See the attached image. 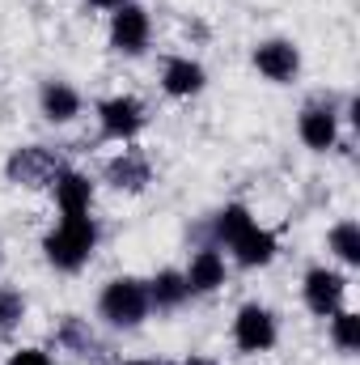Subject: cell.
Listing matches in <instances>:
<instances>
[{"label":"cell","instance_id":"6da1fadb","mask_svg":"<svg viewBox=\"0 0 360 365\" xmlns=\"http://www.w3.org/2000/svg\"><path fill=\"white\" fill-rule=\"evenodd\" d=\"M93 247H97V225H93L90 217H64V221L47 234V242H43L47 259H51L60 272H77V268L93 255Z\"/></svg>","mask_w":360,"mask_h":365},{"label":"cell","instance_id":"7a4b0ae2","mask_svg":"<svg viewBox=\"0 0 360 365\" xmlns=\"http://www.w3.org/2000/svg\"><path fill=\"white\" fill-rule=\"evenodd\" d=\"M149 284L123 276V280H110L102 289V319L115 323V327H136L144 314H149Z\"/></svg>","mask_w":360,"mask_h":365},{"label":"cell","instance_id":"3957f363","mask_svg":"<svg viewBox=\"0 0 360 365\" xmlns=\"http://www.w3.org/2000/svg\"><path fill=\"white\" fill-rule=\"evenodd\" d=\"M233 340L242 353H268L275 344V319L263 306H242L233 319Z\"/></svg>","mask_w":360,"mask_h":365},{"label":"cell","instance_id":"277c9868","mask_svg":"<svg viewBox=\"0 0 360 365\" xmlns=\"http://www.w3.org/2000/svg\"><path fill=\"white\" fill-rule=\"evenodd\" d=\"M149 30H153V26H149V13H144L140 4H119V13H115V21H110V47L136 56V51L149 47Z\"/></svg>","mask_w":360,"mask_h":365},{"label":"cell","instance_id":"5b68a950","mask_svg":"<svg viewBox=\"0 0 360 365\" xmlns=\"http://www.w3.org/2000/svg\"><path fill=\"white\" fill-rule=\"evenodd\" d=\"M344 293H348V280L339 272H327V268H314V272L305 276V306L314 310V314H335L339 310V302H344Z\"/></svg>","mask_w":360,"mask_h":365},{"label":"cell","instance_id":"8992f818","mask_svg":"<svg viewBox=\"0 0 360 365\" xmlns=\"http://www.w3.org/2000/svg\"><path fill=\"white\" fill-rule=\"evenodd\" d=\"M255 68H259L268 81H292L297 68H301V56H297L292 43L271 38V43H259V47H255Z\"/></svg>","mask_w":360,"mask_h":365},{"label":"cell","instance_id":"52a82bcc","mask_svg":"<svg viewBox=\"0 0 360 365\" xmlns=\"http://www.w3.org/2000/svg\"><path fill=\"white\" fill-rule=\"evenodd\" d=\"M97 115H102V132L115 140H127L144 128V106L136 98H110V102H102Z\"/></svg>","mask_w":360,"mask_h":365},{"label":"cell","instance_id":"ba28073f","mask_svg":"<svg viewBox=\"0 0 360 365\" xmlns=\"http://www.w3.org/2000/svg\"><path fill=\"white\" fill-rule=\"evenodd\" d=\"M55 200L64 208V217H85L90 212V200H93V182L85 175H55Z\"/></svg>","mask_w":360,"mask_h":365},{"label":"cell","instance_id":"9c48e42d","mask_svg":"<svg viewBox=\"0 0 360 365\" xmlns=\"http://www.w3.org/2000/svg\"><path fill=\"white\" fill-rule=\"evenodd\" d=\"M335 136H339V128H335V115L327 106H305L301 110V140L309 149H331Z\"/></svg>","mask_w":360,"mask_h":365},{"label":"cell","instance_id":"30bf717a","mask_svg":"<svg viewBox=\"0 0 360 365\" xmlns=\"http://www.w3.org/2000/svg\"><path fill=\"white\" fill-rule=\"evenodd\" d=\"M233 255H238V264H246V268H263V264H271V255H275V238H271L268 230L250 225V230L233 242Z\"/></svg>","mask_w":360,"mask_h":365},{"label":"cell","instance_id":"8fae6325","mask_svg":"<svg viewBox=\"0 0 360 365\" xmlns=\"http://www.w3.org/2000/svg\"><path fill=\"white\" fill-rule=\"evenodd\" d=\"M216 284H225V259L216 251H199L191 259V272H186V289L191 293H212Z\"/></svg>","mask_w":360,"mask_h":365},{"label":"cell","instance_id":"7c38bea8","mask_svg":"<svg viewBox=\"0 0 360 365\" xmlns=\"http://www.w3.org/2000/svg\"><path fill=\"white\" fill-rule=\"evenodd\" d=\"M162 86H166V93H174V98H191V93L203 90V68L195 60H170L166 73H162Z\"/></svg>","mask_w":360,"mask_h":365},{"label":"cell","instance_id":"4fadbf2b","mask_svg":"<svg viewBox=\"0 0 360 365\" xmlns=\"http://www.w3.org/2000/svg\"><path fill=\"white\" fill-rule=\"evenodd\" d=\"M77 110H81V98H77L73 86H64V81H47L43 86V115L51 123H68Z\"/></svg>","mask_w":360,"mask_h":365},{"label":"cell","instance_id":"5bb4252c","mask_svg":"<svg viewBox=\"0 0 360 365\" xmlns=\"http://www.w3.org/2000/svg\"><path fill=\"white\" fill-rule=\"evenodd\" d=\"M51 170H55V162H51V153H43V149H21V153H13V162H9V175L17 182H43Z\"/></svg>","mask_w":360,"mask_h":365},{"label":"cell","instance_id":"9a60e30c","mask_svg":"<svg viewBox=\"0 0 360 365\" xmlns=\"http://www.w3.org/2000/svg\"><path fill=\"white\" fill-rule=\"evenodd\" d=\"M110 182L115 187H127V191H140L144 182H149V162L140 158V153H123V158H115L110 162Z\"/></svg>","mask_w":360,"mask_h":365},{"label":"cell","instance_id":"2e32d148","mask_svg":"<svg viewBox=\"0 0 360 365\" xmlns=\"http://www.w3.org/2000/svg\"><path fill=\"white\" fill-rule=\"evenodd\" d=\"M186 276H179V272H162L153 284H149V302H157L162 310H174V306H182L186 302Z\"/></svg>","mask_w":360,"mask_h":365},{"label":"cell","instance_id":"e0dca14e","mask_svg":"<svg viewBox=\"0 0 360 365\" xmlns=\"http://www.w3.org/2000/svg\"><path fill=\"white\" fill-rule=\"evenodd\" d=\"M331 251L344 259V264H360V225L356 221H339L331 230Z\"/></svg>","mask_w":360,"mask_h":365},{"label":"cell","instance_id":"ac0fdd59","mask_svg":"<svg viewBox=\"0 0 360 365\" xmlns=\"http://www.w3.org/2000/svg\"><path fill=\"white\" fill-rule=\"evenodd\" d=\"M250 225H255V221H250V212H246L242 204H229V208H225V212L216 217V238L233 247V242H238V238H242V234H246Z\"/></svg>","mask_w":360,"mask_h":365},{"label":"cell","instance_id":"d6986e66","mask_svg":"<svg viewBox=\"0 0 360 365\" xmlns=\"http://www.w3.org/2000/svg\"><path fill=\"white\" fill-rule=\"evenodd\" d=\"M331 319H335V323H331L335 344H339L344 353H356V349H360V319L352 314V310H335Z\"/></svg>","mask_w":360,"mask_h":365},{"label":"cell","instance_id":"ffe728a7","mask_svg":"<svg viewBox=\"0 0 360 365\" xmlns=\"http://www.w3.org/2000/svg\"><path fill=\"white\" fill-rule=\"evenodd\" d=\"M26 319V297L17 293V289H9V284H0V331H9V327H17Z\"/></svg>","mask_w":360,"mask_h":365},{"label":"cell","instance_id":"44dd1931","mask_svg":"<svg viewBox=\"0 0 360 365\" xmlns=\"http://www.w3.org/2000/svg\"><path fill=\"white\" fill-rule=\"evenodd\" d=\"M64 340H68V344H77L81 353H90V349H93V336L81 331V323H77V319H68V323H64Z\"/></svg>","mask_w":360,"mask_h":365},{"label":"cell","instance_id":"7402d4cb","mask_svg":"<svg viewBox=\"0 0 360 365\" xmlns=\"http://www.w3.org/2000/svg\"><path fill=\"white\" fill-rule=\"evenodd\" d=\"M9 365H55L43 349H17L13 357H9Z\"/></svg>","mask_w":360,"mask_h":365},{"label":"cell","instance_id":"603a6c76","mask_svg":"<svg viewBox=\"0 0 360 365\" xmlns=\"http://www.w3.org/2000/svg\"><path fill=\"white\" fill-rule=\"evenodd\" d=\"M90 4H97V9H119V4H127V0H90Z\"/></svg>","mask_w":360,"mask_h":365},{"label":"cell","instance_id":"cb8c5ba5","mask_svg":"<svg viewBox=\"0 0 360 365\" xmlns=\"http://www.w3.org/2000/svg\"><path fill=\"white\" fill-rule=\"evenodd\" d=\"M186 365H212V361H203V357H191V361H186Z\"/></svg>","mask_w":360,"mask_h":365},{"label":"cell","instance_id":"d4e9b609","mask_svg":"<svg viewBox=\"0 0 360 365\" xmlns=\"http://www.w3.org/2000/svg\"><path fill=\"white\" fill-rule=\"evenodd\" d=\"M127 365H153V361H127Z\"/></svg>","mask_w":360,"mask_h":365}]
</instances>
